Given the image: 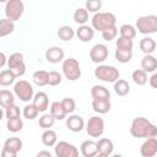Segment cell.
<instances>
[{"instance_id":"d6986e66","label":"cell","mask_w":157,"mask_h":157,"mask_svg":"<svg viewBox=\"0 0 157 157\" xmlns=\"http://www.w3.org/2000/svg\"><path fill=\"white\" fill-rule=\"evenodd\" d=\"M33 104L38 108L39 112H45L48 109V105H49V98H48V94L45 92H37L33 97Z\"/></svg>"},{"instance_id":"ab89813d","label":"cell","mask_w":157,"mask_h":157,"mask_svg":"<svg viewBox=\"0 0 157 157\" xmlns=\"http://www.w3.org/2000/svg\"><path fill=\"white\" fill-rule=\"evenodd\" d=\"M21 115V110L20 108L13 103L11 105H9L7 108H5V117L6 119H11V118H17Z\"/></svg>"},{"instance_id":"8d00e7d4","label":"cell","mask_w":157,"mask_h":157,"mask_svg":"<svg viewBox=\"0 0 157 157\" xmlns=\"http://www.w3.org/2000/svg\"><path fill=\"white\" fill-rule=\"evenodd\" d=\"M38 114H39V110H38V108L32 103V104H27L25 108H23V117L26 118V119H28V120H33V119H36L37 117H38Z\"/></svg>"},{"instance_id":"60d3db41","label":"cell","mask_w":157,"mask_h":157,"mask_svg":"<svg viewBox=\"0 0 157 157\" xmlns=\"http://www.w3.org/2000/svg\"><path fill=\"white\" fill-rule=\"evenodd\" d=\"M86 9L91 12H99L102 7V0H86Z\"/></svg>"},{"instance_id":"277c9868","label":"cell","mask_w":157,"mask_h":157,"mask_svg":"<svg viewBox=\"0 0 157 157\" xmlns=\"http://www.w3.org/2000/svg\"><path fill=\"white\" fill-rule=\"evenodd\" d=\"M136 29L141 34H152L157 32V16L147 15L136 20Z\"/></svg>"},{"instance_id":"f35d334b","label":"cell","mask_w":157,"mask_h":157,"mask_svg":"<svg viewBox=\"0 0 157 157\" xmlns=\"http://www.w3.org/2000/svg\"><path fill=\"white\" fill-rule=\"evenodd\" d=\"M132 47H134V42H132V39L124 38V37H119V38L117 39V48H118V49L132 50Z\"/></svg>"},{"instance_id":"8fae6325","label":"cell","mask_w":157,"mask_h":157,"mask_svg":"<svg viewBox=\"0 0 157 157\" xmlns=\"http://www.w3.org/2000/svg\"><path fill=\"white\" fill-rule=\"evenodd\" d=\"M54 152L58 157H77L78 150L67 141H59L55 144Z\"/></svg>"},{"instance_id":"30bf717a","label":"cell","mask_w":157,"mask_h":157,"mask_svg":"<svg viewBox=\"0 0 157 157\" xmlns=\"http://www.w3.org/2000/svg\"><path fill=\"white\" fill-rule=\"evenodd\" d=\"M86 131L91 137H99L104 131V120L101 117H91L86 124Z\"/></svg>"},{"instance_id":"f1b7e54d","label":"cell","mask_w":157,"mask_h":157,"mask_svg":"<svg viewBox=\"0 0 157 157\" xmlns=\"http://www.w3.org/2000/svg\"><path fill=\"white\" fill-rule=\"evenodd\" d=\"M0 103H1V107L5 109L7 108L9 105L13 104L15 103V97H13V93L7 91V90H1L0 91Z\"/></svg>"},{"instance_id":"2e32d148","label":"cell","mask_w":157,"mask_h":157,"mask_svg":"<svg viewBox=\"0 0 157 157\" xmlns=\"http://www.w3.org/2000/svg\"><path fill=\"white\" fill-rule=\"evenodd\" d=\"M97 147H98V155L102 156V157L110 156L113 153V150H114L113 141L110 139H107V137L99 139L98 142H97Z\"/></svg>"},{"instance_id":"e0dca14e","label":"cell","mask_w":157,"mask_h":157,"mask_svg":"<svg viewBox=\"0 0 157 157\" xmlns=\"http://www.w3.org/2000/svg\"><path fill=\"white\" fill-rule=\"evenodd\" d=\"M80 150H81V153L83 157H94L96 155H98L97 142H94L92 140L83 141L80 146Z\"/></svg>"},{"instance_id":"ee69618b","label":"cell","mask_w":157,"mask_h":157,"mask_svg":"<svg viewBox=\"0 0 157 157\" xmlns=\"http://www.w3.org/2000/svg\"><path fill=\"white\" fill-rule=\"evenodd\" d=\"M61 75L58 72V71H49V82H48V85H50V86H58V85H60V82H61Z\"/></svg>"},{"instance_id":"7a4b0ae2","label":"cell","mask_w":157,"mask_h":157,"mask_svg":"<svg viewBox=\"0 0 157 157\" xmlns=\"http://www.w3.org/2000/svg\"><path fill=\"white\" fill-rule=\"evenodd\" d=\"M115 22L117 17L113 12H96L92 17V27L99 32L115 26Z\"/></svg>"},{"instance_id":"9c48e42d","label":"cell","mask_w":157,"mask_h":157,"mask_svg":"<svg viewBox=\"0 0 157 157\" xmlns=\"http://www.w3.org/2000/svg\"><path fill=\"white\" fill-rule=\"evenodd\" d=\"M22 148V140L18 137H9L5 140L2 150H1V156L2 157H16L17 153Z\"/></svg>"},{"instance_id":"f546056e","label":"cell","mask_w":157,"mask_h":157,"mask_svg":"<svg viewBox=\"0 0 157 157\" xmlns=\"http://www.w3.org/2000/svg\"><path fill=\"white\" fill-rule=\"evenodd\" d=\"M75 36V31L72 27L70 26H61L59 29H58V37L64 40V42H67V40H71Z\"/></svg>"},{"instance_id":"44dd1931","label":"cell","mask_w":157,"mask_h":157,"mask_svg":"<svg viewBox=\"0 0 157 157\" xmlns=\"http://www.w3.org/2000/svg\"><path fill=\"white\" fill-rule=\"evenodd\" d=\"M141 67L146 72H155L157 69V59L152 54H145L141 60Z\"/></svg>"},{"instance_id":"74e56055","label":"cell","mask_w":157,"mask_h":157,"mask_svg":"<svg viewBox=\"0 0 157 157\" xmlns=\"http://www.w3.org/2000/svg\"><path fill=\"white\" fill-rule=\"evenodd\" d=\"M55 120H56V119L53 117L52 113H50V114H43V115L39 118L38 124H39V126L43 128V129H50V128L54 125V121H55Z\"/></svg>"},{"instance_id":"d4e9b609","label":"cell","mask_w":157,"mask_h":157,"mask_svg":"<svg viewBox=\"0 0 157 157\" xmlns=\"http://www.w3.org/2000/svg\"><path fill=\"white\" fill-rule=\"evenodd\" d=\"M42 142L44 146H48V147L55 146V144L58 142L56 132L52 129H45V131L42 134Z\"/></svg>"},{"instance_id":"1f68e13d","label":"cell","mask_w":157,"mask_h":157,"mask_svg":"<svg viewBox=\"0 0 157 157\" xmlns=\"http://www.w3.org/2000/svg\"><path fill=\"white\" fill-rule=\"evenodd\" d=\"M88 20V10L86 7H78L74 12V21L77 25H85Z\"/></svg>"},{"instance_id":"7dc6e473","label":"cell","mask_w":157,"mask_h":157,"mask_svg":"<svg viewBox=\"0 0 157 157\" xmlns=\"http://www.w3.org/2000/svg\"><path fill=\"white\" fill-rule=\"evenodd\" d=\"M42 156H45V157H52V153L49 151H39L37 153V157H42Z\"/></svg>"},{"instance_id":"ba28073f","label":"cell","mask_w":157,"mask_h":157,"mask_svg":"<svg viewBox=\"0 0 157 157\" xmlns=\"http://www.w3.org/2000/svg\"><path fill=\"white\" fill-rule=\"evenodd\" d=\"M13 92L22 102H29L33 98V87L26 80H20L13 86Z\"/></svg>"},{"instance_id":"5b68a950","label":"cell","mask_w":157,"mask_h":157,"mask_svg":"<svg viewBox=\"0 0 157 157\" xmlns=\"http://www.w3.org/2000/svg\"><path fill=\"white\" fill-rule=\"evenodd\" d=\"M119 70L110 65H99L94 69V76L104 82H115L119 78Z\"/></svg>"},{"instance_id":"5bb4252c","label":"cell","mask_w":157,"mask_h":157,"mask_svg":"<svg viewBox=\"0 0 157 157\" xmlns=\"http://www.w3.org/2000/svg\"><path fill=\"white\" fill-rule=\"evenodd\" d=\"M65 53L60 47H50L45 50V59L48 63L58 64L64 60Z\"/></svg>"},{"instance_id":"d6a6232c","label":"cell","mask_w":157,"mask_h":157,"mask_svg":"<svg viewBox=\"0 0 157 157\" xmlns=\"http://www.w3.org/2000/svg\"><path fill=\"white\" fill-rule=\"evenodd\" d=\"M15 78H16V76H15V74L10 69L2 70L0 72V85L1 86H9V85L13 83Z\"/></svg>"},{"instance_id":"7c38bea8","label":"cell","mask_w":157,"mask_h":157,"mask_svg":"<svg viewBox=\"0 0 157 157\" xmlns=\"http://www.w3.org/2000/svg\"><path fill=\"white\" fill-rule=\"evenodd\" d=\"M90 58L93 63H103L108 58V48L104 44H94L90 50Z\"/></svg>"},{"instance_id":"cb8c5ba5","label":"cell","mask_w":157,"mask_h":157,"mask_svg":"<svg viewBox=\"0 0 157 157\" xmlns=\"http://www.w3.org/2000/svg\"><path fill=\"white\" fill-rule=\"evenodd\" d=\"M50 113L53 114V117H54L56 120H63V119H65V117H66V114H67L66 110L64 109L61 102H58V101H55V102H53V103L50 104Z\"/></svg>"},{"instance_id":"f6af8a7d","label":"cell","mask_w":157,"mask_h":157,"mask_svg":"<svg viewBox=\"0 0 157 157\" xmlns=\"http://www.w3.org/2000/svg\"><path fill=\"white\" fill-rule=\"evenodd\" d=\"M148 82H150V86H151L152 88H157V71L152 74V76L150 77Z\"/></svg>"},{"instance_id":"4fadbf2b","label":"cell","mask_w":157,"mask_h":157,"mask_svg":"<svg viewBox=\"0 0 157 157\" xmlns=\"http://www.w3.org/2000/svg\"><path fill=\"white\" fill-rule=\"evenodd\" d=\"M140 153L144 157H153L157 153V139L148 137L145 140V142L140 147Z\"/></svg>"},{"instance_id":"6da1fadb","label":"cell","mask_w":157,"mask_h":157,"mask_svg":"<svg viewBox=\"0 0 157 157\" xmlns=\"http://www.w3.org/2000/svg\"><path fill=\"white\" fill-rule=\"evenodd\" d=\"M130 134L137 139H148L157 136V126L153 125L148 119L137 117L131 121Z\"/></svg>"},{"instance_id":"b9f144b4","label":"cell","mask_w":157,"mask_h":157,"mask_svg":"<svg viewBox=\"0 0 157 157\" xmlns=\"http://www.w3.org/2000/svg\"><path fill=\"white\" fill-rule=\"evenodd\" d=\"M61 104H63V107H64V109L66 110L67 114L74 113V110L76 109V103L72 98H64L61 101Z\"/></svg>"},{"instance_id":"e575fe53","label":"cell","mask_w":157,"mask_h":157,"mask_svg":"<svg viewBox=\"0 0 157 157\" xmlns=\"http://www.w3.org/2000/svg\"><path fill=\"white\" fill-rule=\"evenodd\" d=\"M131 77H132V81H134L137 86H144V85H146V82H147V74H146V71L142 70V69L132 71Z\"/></svg>"},{"instance_id":"ac0fdd59","label":"cell","mask_w":157,"mask_h":157,"mask_svg":"<svg viewBox=\"0 0 157 157\" xmlns=\"http://www.w3.org/2000/svg\"><path fill=\"white\" fill-rule=\"evenodd\" d=\"M76 36L81 42H91L93 36H94V28L86 26V25H81L77 29H76Z\"/></svg>"},{"instance_id":"4316f807","label":"cell","mask_w":157,"mask_h":157,"mask_svg":"<svg viewBox=\"0 0 157 157\" xmlns=\"http://www.w3.org/2000/svg\"><path fill=\"white\" fill-rule=\"evenodd\" d=\"M15 29V23L13 21L9 18H2L0 20V37H6L11 34Z\"/></svg>"},{"instance_id":"bcb514c9","label":"cell","mask_w":157,"mask_h":157,"mask_svg":"<svg viewBox=\"0 0 157 157\" xmlns=\"http://www.w3.org/2000/svg\"><path fill=\"white\" fill-rule=\"evenodd\" d=\"M0 58H1V60H0V67H4V66H5V64H6V56H5V53H2V52H1Z\"/></svg>"},{"instance_id":"484cf974","label":"cell","mask_w":157,"mask_h":157,"mask_svg":"<svg viewBox=\"0 0 157 157\" xmlns=\"http://www.w3.org/2000/svg\"><path fill=\"white\" fill-rule=\"evenodd\" d=\"M140 49L145 53V54H152L156 50V42L153 38L150 37H145L140 40Z\"/></svg>"},{"instance_id":"836d02e7","label":"cell","mask_w":157,"mask_h":157,"mask_svg":"<svg viewBox=\"0 0 157 157\" xmlns=\"http://www.w3.org/2000/svg\"><path fill=\"white\" fill-rule=\"evenodd\" d=\"M114 55H115V59L119 63L125 64V63H129L131 60V58H132V50H124V49H118L117 48Z\"/></svg>"},{"instance_id":"4dcf8cb0","label":"cell","mask_w":157,"mask_h":157,"mask_svg":"<svg viewBox=\"0 0 157 157\" xmlns=\"http://www.w3.org/2000/svg\"><path fill=\"white\" fill-rule=\"evenodd\" d=\"M6 128H7V130L11 131V132H18V131H21L22 128H23V121H22V119H21L20 117L7 119Z\"/></svg>"},{"instance_id":"83f0119b","label":"cell","mask_w":157,"mask_h":157,"mask_svg":"<svg viewBox=\"0 0 157 157\" xmlns=\"http://www.w3.org/2000/svg\"><path fill=\"white\" fill-rule=\"evenodd\" d=\"M114 91L118 96H126L129 92H130V85L128 81L125 80H120L118 78L115 82H114Z\"/></svg>"},{"instance_id":"d590c367","label":"cell","mask_w":157,"mask_h":157,"mask_svg":"<svg viewBox=\"0 0 157 157\" xmlns=\"http://www.w3.org/2000/svg\"><path fill=\"white\" fill-rule=\"evenodd\" d=\"M119 32H120V37L124 38L134 39L136 37V27H134L132 25H123L119 28Z\"/></svg>"},{"instance_id":"603a6c76","label":"cell","mask_w":157,"mask_h":157,"mask_svg":"<svg viewBox=\"0 0 157 157\" xmlns=\"http://www.w3.org/2000/svg\"><path fill=\"white\" fill-rule=\"evenodd\" d=\"M32 80L37 86H45L49 82V72L45 70H37L33 72Z\"/></svg>"},{"instance_id":"ffe728a7","label":"cell","mask_w":157,"mask_h":157,"mask_svg":"<svg viewBox=\"0 0 157 157\" xmlns=\"http://www.w3.org/2000/svg\"><path fill=\"white\" fill-rule=\"evenodd\" d=\"M92 108L98 114H105L110 110V99L109 98H104V99H94L93 98Z\"/></svg>"},{"instance_id":"52a82bcc","label":"cell","mask_w":157,"mask_h":157,"mask_svg":"<svg viewBox=\"0 0 157 157\" xmlns=\"http://www.w3.org/2000/svg\"><path fill=\"white\" fill-rule=\"evenodd\" d=\"M7 66L9 69L15 74L16 77L25 75L26 72V64L23 61V55L18 52L12 53L7 59Z\"/></svg>"},{"instance_id":"9a60e30c","label":"cell","mask_w":157,"mask_h":157,"mask_svg":"<svg viewBox=\"0 0 157 157\" xmlns=\"http://www.w3.org/2000/svg\"><path fill=\"white\" fill-rule=\"evenodd\" d=\"M66 126L72 132H80L85 128L83 118L78 114H72L66 119Z\"/></svg>"},{"instance_id":"7bdbcfd3","label":"cell","mask_w":157,"mask_h":157,"mask_svg":"<svg viewBox=\"0 0 157 157\" xmlns=\"http://www.w3.org/2000/svg\"><path fill=\"white\" fill-rule=\"evenodd\" d=\"M117 33H118V28H117L115 26H113V27H110V28L103 31V32H102V37H103L104 40L110 42L112 39H114V38L117 37Z\"/></svg>"},{"instance_id":"8992f818","label":"cell","mask_w":157,"mask_h":157,"mask_svg":"<svg viewBox=\"0 0 157 157\" xmlns=\"http://www.w3.org/2000/svg\"><path fill=\"white\" fill-rule=\"evenodd\" d=\"M25 11V5L22 0H7L5 4V16L11 21H17L21 18Z\"/></svg>"},{"instance_id":"3957f363","label":"cell","mask_w":157,"mask_h":157,"mask_svg":"<svg viewBox=\"0 0 157 157\" xmlns=\"http://www.w3.org/2000/svg\"><path fill=\"white\" fill-rule=\"evenodd\" d=\"M61 70H63L64 76L69 81H76V80H78L81 77L80 63L75 58L64 59L63 60V65H61Z\"/></svg>"},{"instance_id":"c3c4849f","label":"cell","mask_w":157,"mask_h":157,"mask_svg":"<svg viewBox=\"0 0 157 157\" xmlns=\"http://www.w3.org/2000/svg\"><path fill=\"white\" fill-rule=\"evenodd\" d=\"M0 1H1V2H6L7 0H0Z\"/></svg>"},{"instance_id":"7402d4cb","label":"cell","mask_w":157,"mask_h":157,"mask_svg":"<svg viewBox=\"0 0 157 157\" xmlns=\"http://www.w3.org/2000/svg\"><path fill=\"white\" fill-rule=\"evenodd\" d=\"M91 96L94 99H104V98H110V92L104 86L94 85L91 88Z\"/></svg>"}]
</instances>
